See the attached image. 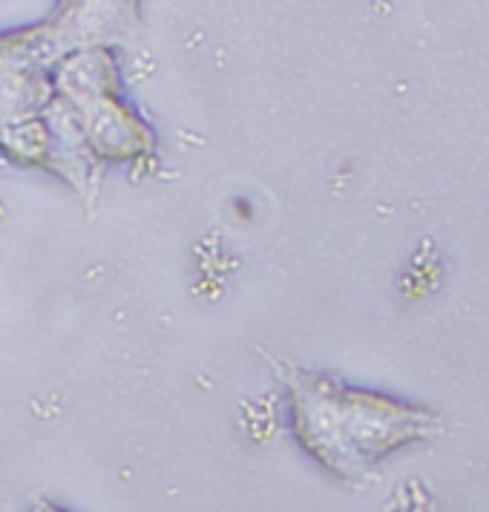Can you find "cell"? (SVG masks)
Masks as SVG:
<instances>
[{
	"instance_id": "obj_1",
	"label": "cell",
	"mask_w": 489,
	"mask_h": 512,
	"mask_svg": "<svg viewBox=\"0 0 489 512\" xmlns=\"http://www.w3.org/2000/svg\"><path fill=\"white\" fill-rule=\"evenodd\" d=\"M294 423L305 446L323 464L354 472L412 438L420 418L366 395L300 389L294 397Z\"/></svg>"
},
{
	"instance_id": "obj_2",
	"label": "cell",
	"mask_w": 489,
	"mask_h": 512,
	"mask_svg": "<svg viewBox=\"0 0 489 512\" xmlns=\"http://www.w3.org/2000/svg\"><path fill=\"white\" fill-rule=\"evenodd\" d=\"M35 512H64V510H58V507H52V504H41V507H35Z\"/></svg>"
}]
</instances>
